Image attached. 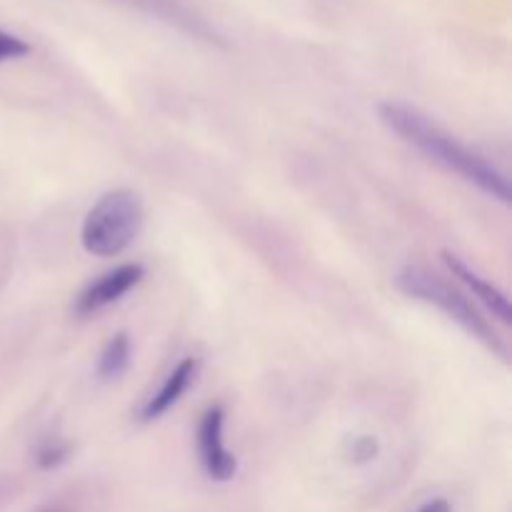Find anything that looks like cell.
<instances>
[{
  "instance_id": "1",
  "label": "cell",
  "mask_w": 512,
  "mask_h": 512,
  "mask_svg": "<svg viewBox=\"0 0 512 512\" xmlns=\"http://www.w3.org/2000/svg\"><path fill=\"white\" fill-rule=\"evenodd\" d=\"M378 118L385 128L393 130L400 140L413 145L418 153L433 160L435 165L445 168L448 173H455L465 183L475 185L488 198L498 200V203H510L512 190L508 175L498 165L490 163L485 155L475 153L470 145L455 138L443 125L435 123L423 110L403 103V100H383L378 105Z\"/></svg>"
},
{
  "instance_id": "2",
  "label": "cell",
  "mask_w": 512,
  "mask_h": 512,
  "mask_svg": "<svg viewBox=\"0 0 512 512\" xmlns=\"http://www.w3.org/2000/svg\"><path fill=\"white\" fill-rule=\"evenodd\" d=\"M393 283L395 288H398L400 293L408 295V298L435 305L440 313H445L453 323H458L465 333L473 335L475 340H480L490 353L508 360V345L500 340V335L495 333L490 320L480 313L478 303H475L465 290H460L458 285L440 278L438 273L423 268V265H408V268H403L395 275Z\"/></svg>"
},
{
  "instance_id": "3",
  "label": "cell",
  "mask_w": 512,
  "mask_h": 512,
  "mask_svg": "<svg viewBox=\"0 0 512 512\" xmlns=\"http://www.w3.org/2000/svg\"><path fill=\"white\" fill-rule=\"evenodd\" d=\"M145 208L135 190L115 188L100 195L80 225V243L95 258H118L143 230Z\"/></svg>"
},
{
  "instance_id": "4",
  "label": "cell",
  "mask_w": 512,
  "mask_h": 512,
  "mask_svg": "<svg viewBox=\"0 0 512 512\" xmlns=\"http://www.w3.org/2000/svg\"><path fill=\"white\" fill-rule=\"evenodd\" d=\"M195 445L205 475L215 483H228L238 473V460L225 445V410L223 405H210L203 410L195 430Z\"/></svg>"
},
{
  "instance_id": "5",
  "label": "cell",
  "mask_w": 512,
  "mask_h": 512,
  "mask_svg": "<svg viewBox=\"0 0 512 512\" xmlns=\"http://www.w3.org/2000/svg\"><path fill=\"white\" fill-rule=\"evenodd\" d=\"M143 278L145 268L140 263H123L118 268L108 270V273H103L98 280H93V283L80 290L73 303V313L78 318H90V315L100 313L108 305L123 300L130 290L143 283Z\"/></svg>"
},
{
  "instance_id": "6",
  "label": "cell",
  "mask_w": 512,
  "mask_h": 512,
  "mask_svg": "<svg viewBox=\"0 0 512 512\" xmlns=\"http://www.w3.org/2000/svg\"><path fill=\"white\" fill-rule=\"evenodd\" d=\"M118 3L128 5V8L140 10V13L150 15V18L160 20V23L170 25V28L180 30V33L190 35L195 40H203L208 45H225L223 35L203 18L195 13L193 8L183 3V0H118Z\"/></svg>"
},
{
  "instance_id": "7",
  "label": "cell",
  "mask_w": 512,
  "mask_h": 512,
  "mask_svg": "<svg viewBox=\"0 0 512 512\" xmlns=\"http://www.w3.org/2000/svg\"><path fill=\"white\" fill-rule=\"evenodd\" d=\"M443 263H445V268L450 270V275H453V278L458 280L465 290H468V295L475 300V303H480L485 310H490V313H493V318H498L503 325L512 323L510 300H508V295L498 288V285L490 283V280L483 278L478 270L470 268V265L465 263L460 255L448 253V250L443 253Z\"/></svg>"
},
{
  "instance_id": "8",
  "label": "cell",
  "mask_w": 512,
  "mask_h": 512,
  "mask_svg": "<svg viewBox=\"0 0 512 512\" xmlns=\"http://www.w3.org/2000/svg\"><path fill=\"white\" fill-rule=\"evenodd\" d=\"M198 370H200V363L195 358L180 360V363L165 375L160 388L140 403L138 413H135L138 423H155V420L163 418L170 408H175V405L180 403V398L190 390V385L195 383Z\"/></svg>"
},
{
  "instance_id": "9",
  "label": "cell",
  "mask_w": 512,
  "mask_h": 512,
  "mask_svg": "<svg viewBox=\"0 0 512 512\" xmlns=\"http://www.w3.org/2000/svg\"><path fill=\"white\" fill-rule=\"evenodd\" d=\"M130 360H133V343H130L128 333H115L108 343L103 345L98 355V365H95V373L103 383L108 380H118L125 370L130 368Z\"/></svg>"
},
{
  "instance_id": "10",
  "label": "cell",
  "mask_w": 512,
  "mask_h": 512,
  "mask_svg": "<svg viewBox=\"0 0 512 512\" xmlns=\"http://www.w3.org/2000/svg\"><path fill=\"white\" fill-rule=\"evenodd\" d=\"M70 453L73 450H70V443H65V440H43L38 450H35V463L43 470H55L68 463Z\"/></svg>"
},
{
  "instance_id": "11",
  "label": "cell",
  "mask_w": 512,
  "mask_h": 512,
  "mask_svg": "<svg viewBox=\"0 0 512 512\" xmlns=\"http://www.w3.org/2000/svg\"><path fill=\"white\" fill-rule=\"evenodd\" d=\"M378 455H380V443L378 438H373V435H360V438H355L353 443H350V460H353L355 465L373 463Z\"/></svg>"
},
{
  "instance_id": "12",
  "label": "cell",
  "mask_w": 512,
  "mask_h": 512,
  "mask_svg": "<svg viewBox=\"0 0 512 512\" xmlns=\"http://www.w3.org/2000/svg\"><path fill=\"white\" fill-rule=\"evenodd\" d=\"M28 53H30V45L25 43L23 38L8 33V30H0V63H5V60L25 58Z\"/></svg>"
},
{
  "instance_id": "13",
  "label": "cell",
  "mask_w": 512,
  "mask_h": 512,
  "mask_svg": "<svg viewBox=\"0 0 512 512\" xmlns=\"http://www.w3.org/2000/svg\"><path fill=\"white\" fill-rule=\"evenodd\" d=\"M418 512H453V510H450V505L445 503V500H430V503H425Z\"/></svg>"
}]
</instances>
